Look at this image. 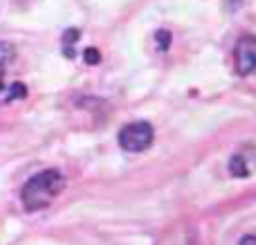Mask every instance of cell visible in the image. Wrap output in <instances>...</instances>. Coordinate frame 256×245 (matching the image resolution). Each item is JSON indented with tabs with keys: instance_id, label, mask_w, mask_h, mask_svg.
Segmentation results:
<instances>
[{
	"instance_id": "cell-1",
	"label": "cell",
	"mask_w": 256,
	"mask_h": 245,
	"mask_svg": "<svg viewBox=\"0 0 256 245\" xmlns=\"http://www.w3.org/2000/svg\"><path fill=\"white\" fill-rule=\"evenodd\" d=\"M63 189H66V178H63V174L56 169H48V171H40L34 178L27 180L20 192V200L27 212H38V210L50 207V202H52Z\"/></svg>"
},
{
	"instance_id": "cell-2",
	"label": "cell",
	"mask_w": 256,
	"mask_h": 245,
	"mask_svg": "<svg viewBox=\"0 0 256 245\" xmlns=\"http://www.w3.org/2000/svg\"><path fill=\"white\" fill-rule=\"evenodd\" d=\"M155 133L148 122H132L120 130V146L128 153H142L153 144Z\"/></svg>"
},
{
	"instance_id": "cell-3",
	"label": "cell",
	"mask_w": 256,
	"mask_h": 245,
	"mask_svg": "<svg viewBox=\"0 0 256 245\" xmlns=\"http://www.w3.org/2000/svg\"><path fill=\"white\" fill-rule=\"evenodd\" d=\"M236 72L240 76H250L256 72V36H243L236 45Z\"/></svg>"
},
{
	"instance_id": "cell-4",
	"label": "cell",
	"mask_w": 256,
	"mask_h": 245,
	"mask_svg": "<svg viewBox=\"0 0 256 245\" xmlns=\"http://www.w3.org/2000/svg\"><path fill=\"white\" fill-rule=\"evenodd\" d=\"M25 97H27V88L22 84H9V86L0 84V106L2 104H12L16 99H25Z\"/></svg>"
},
{
	"instance_id": "cell-5",
	"label": "cell",
	"mask_w": 256,
	"mask_h": 245,
	"mask_svg": "<svg viewBox=\"0 0 256 245\" xmlns=\"http://www.w3.org/2000/svg\"><path fill=\"white\" fill-rule=\"evenodd\" d=\"M14 56H16V50L12 43H0V76L7 72V68L12 66Z\"/></svg>"
},
{
	"instance_id": "cell-6",
	"label": "cell",
	"mask_w": 256,
	"mask_h": 245,
	"mask_svg": "<svg viewBox=\"0 0 256 245\" xmlns=\"http://www.w3.org/2000/svg\"><path fill=\"white\" fill-rule=\"evenodd\" d=\"M230 169H232V176H236V178H245V176H250V171H248V162H245V158H243V156H236L234 160H232Z\"/></svg>"
},
{
	"instance_id": "cell-7",
	"label": "cell",
	"mask_w": 256,
	"mask_h": 245,
	"mask_svg": "<svg viewBox=\"0 0 256 245\" xmlns=\"http://www.w3.org/2000/svg\"><path fill=\"white\" fill-rule=\"evenodd\" d=\"M81 36L79 30H70L66 34V38H63V45H66V56L68 58H74V50H72V45H74V40Z\"/></svg>"
},
{
	"instance_id": "cell-8",
	"label": "cell",
	"mask_w": 256,
	"mask_h": 245,
	"mask_svg": "<svg viewBox=\"0 0 256 245\" xmlns=\"http://www.w3.org/2000/svg\"><path fill=\"white\" fill-rule=\"evenodd\" d=\"M84 58H86V63H90V66H97V63L102 61V54H99L94 48H88L84 52Z\"/></svg>"
},
{
	"instance_id": "cell-9",
	"label": "cell",
	"mask_w": 256,
	"mask_h": 245,
	"mask_svg": "<svg viewBox=\"0 0 256 245\" xmlns=\"http://www.w3.org/2000/svg\"><path fill=\"white\" fill-rule=\"evenodd\" d=\"M158 40H160V50H166L168 43H171V34H166V32H160Z\"/></svg>"
},
{
	"instance_id": "cell-10",
	"label": "cell",
	"mask_w": 256,
	"mask_h": 245,
	"mask_svg": "<svg viewBox=\"0 0 256 245\" xmlns=\"http://www.w3.org/2000/svg\"><path fill=\"white\" fill-rule=\"evenodd\" d=\"M238 245H256V236H245Z\"/></svg>"
}]
</instances>
